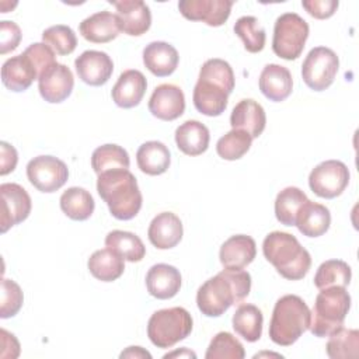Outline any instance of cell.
I'll use <instances>...</instances> for the list:
<instances>
[{"mask_svg":"<svg viewBox=\"0 0 359 359\" xmlns=\"http://www.w3.org/2000/svg\"><path fill=\"white\" fill-rule=\"evenodd\" d=\"M251 290V275L244 269H227L208 279L196 293L202 314L219 317L233 304L241 303Z\"/></svg>","mask_w":359,"mask_h":359,"instance_id":"obj_1","label":"cell"},{"mask_svg":"<svg viewBox=\"0 0 359 359\" xmlns=\"http://www.w3.org/2000/svg\"><path fill=\"white\" fill-rule=\"evenodd\" d=\"M97 191L118 220L133 219L142 208V192L129 170L118 168L102 172L97 180Z\"/></svg>","mask_w":359,"mask_h":359,"instance_id":"obj_2","label":"cell"},{"mask_svg":"<svg viewBox=\"0 0 359 359\" xmlns=\"http://www.w3.org/2000/svg\"><path fill=\"white\" fill-rule=\"evenodd\" d=\"M262 252L278 273L289 280L303 279L310 266L311 257L299 240L285 231L269 233L262 243Z\"/></svg>","mask_w":359,"mask_h":359,"instance_id":"obj_3","label":"cell"},{"mask_svg":"<svg viewBox=\"0 0 359 359\" xmlns=\"http://www.w3.org/2000/svg\"><path fill=\"white\" fill-rule=\"evenodd\" d=\"M311 311L296 294L282 296L273 307L269 323V338L280 346H290L310 327Z\"/></svg>","mask_w":359,"mask_h":359,"instance_id":"obj_4","label":"cell"},{"mask_svg":"<svg viewBox=\"0 0 359 359\" xmlns=\"http://www.w3.org/2000/svg\"><path fill=\"white\" fill-rule=\"evenodd\" d=\"M351 309V296L342 286L320 289L316 297L309 330L314 337H328L342 327Z\"/></svg>","mask_w":359,"mask_h":359,"instance_id":"obj_5","label":"cell"},{"mask_svg":"<svg viewBox=\"0 0 359 359\" xmlns=\"http://www.w3.org/2000/svg\"><path fill=\"white\" fill-rule=\"evenodd\" d=\"M192 317L184 307L161 309L151 314L147 323V337L157 348H171L185 339L192 331Z\"/></svg>","mask_w":359,"mask_h":359,"instance_id":"obj_6","label":"cell"},{"mask_svg":"<svg viewBox=\"0 0 359 359\" xmlns=\"http://www.w3.org/2000/svg\"><path fill=\"white\" fill-rule=\"evenodd\" d=\"M309 38V24L296 13L279 15L273 27L272 50L285 60L297 59Z\"/></svg>","mask_w":359,"mask_h":359,"instance_id":"obj_7","label":"cell"},{"mask_svg":"<svg viewBox=\"0 0 359 359\" xmlns=\"http://www.w3.org/2000/svg\"><path fill=\"white\" fill-rule=\"evenodd\" d=\"M339 59L337 53L325 46L313 48L302 66V77L306 86L314 91L328 88L338 73Z\"/></svg>","mask_w":359,"mask_h":359,"instance_id":"obj_8","label":"cell"},{"mask_svg":"<svg viewBox=\"0 0 359 359\" xmlns=\"http://www.w3.org/2000/svg\"><path fill=\"white\" fill-rule=\"evenodd\" d=\"M349 184V170L339 160H327L316 165L309 175L310 189L320 198L339 196Z\"/></svg>","mask_w":359,"mask_h":359,"instance_id":"obj_9","label":"cell"},{"mask_svg":"<svg viewBox=\"0 0 359 359\" xmlns=\"http://www.w3.org/2000/svg\"><path fill=\"white\" fill-rule=\"evenodd\" d=\"M27 177L38 191L50 194L56 192L66 184L69 178V168L57 157L38 156L27 164Z\"/></svg>","mask_w":359,"mask_h":359,"instance_id":"obj_10","label":"cell"},{"mask_svg":"<svg viewBox=\"0 0 359 359\" xmlns=\"http://www.w3.org/2000/svg\"><path fill=\"white\" fill-rule=\"evenodd\" d=\"M0 196H1L0 224H1V233H6L10 227L24 222L29 216L32 202L28 192L21 185L14 182L1 184Z\"/></svg>","mask_w":359,"mask_h":359,"instance_id":"obj_11","label":"cell"},{"mask_svg":"<svg viewBox=\"0 0 359 359\" xmlns=\"http://www.w3.org/2000/svg\"><path fill=\"white\" fill-rule=\"evenodd\" d=\"M231 0H181L180 13L191 21H203L210 27L223 25L230 17Z\"/></svg>","mask_w":359,"mask_h":359,"instance_id":"obj_12","label":"cell"},{"mask_svg":"<svg viewBox=\"0 0 359 359\" xmlns=\"http://www.w3.org/2000/svg\"><path fill=\"white\" fill-rule=\"evenodd\" d=\"M74 77L72 70L62 63H56L38 77V90L41 97L50 102L65 101L73 91Z\"/></svg>","mask_w":359,"mask_h":359,"instance_id":"obj_13","label":"cell"},{"mask_svg":"<svg viewBox=\"0 0 359 359\" xmlns=\"http://www.w3.org/2000/svg\"><path fill=\"white\" fill-rule=\"evenodd\" d=\"M116 8L119 29L130 36L143 35L151 25V13L149 6L142 0L109 1Z\"/></svg>","mask_w":359,"mask_h":359,"instance_id":"obj_14","label":"cell"},{"mask_svg":"<svg viewBox=\"0 0 359 359\" xmlns=\"http://www.w3.org/2000/svg\"><path fill=\"white\" fill-rule=\"evenodd\" d=\"M74 67L81 81L88 86H104L112 76L114 62L101 50H84L76 60Z\"/></svg>","mask_w":359,"mask_h":359,"instance_id":"obj_15","label":"cell"},{"mask_svg":"<svg viewBox=\"0 0 359 359\" xmlns=\"http://www.w3.org/2000/svg\"><path fill=\"white\" fill-rule=\"evenodd\" d=\"M149 111L161 121H174L185 111V97L175 84H160L154 88L149 100Z\"/></svg>","mask_w":359,"mask_h":359,"instance_id":"obj_16","label":"cell"},{"mask_svg":"<svg viewBox=\"0 0 359 359\" xmlns=\"http://www.w3.org/2000/svg\"><path fill=\"white\" fill-rule=\"evenodd\" d=\"M182 223L172 212L158 213L149 226V241L158 250H170L175 247L182 238Z\"/></svg>","mask_w":359,"mask_h":359,"instance_id":"obj_17","label":"cell"},{"mask_svg":"<svg viewBox=\"0 0 359 359\" xmlns=\"http://www.w3.org/2000/svg\"><path fill=\"white\" fill-rule=\"evenodd\" d=\"M147 88V80L139 70L130 69L121 73L118 81L112 87L111 95L114 102L121 108H133L140 104Z\"/></svg>","mask_w":359,"mask_h":359,"instance_id":"obj_18","label":"cell"},{"mask_svg":"<svg viewBox=\"0 0 359 359\" xmlns=\"http://www.w3.org/2000/svg\"><path fill=\"white\" fill-rule=\"evenodd\" d=\"M257 255V244L252 237L236 234L227 238L219 251L220 262L227 269H243L250 265Z\"/></svg>","mask_w":359,"mask_h":359,"instance_id":"obj_19","label":"cell"},{"mask_svg":"<svg viewBox=\"0 0 359 359\" xmlns=\"http://www.w3.org/2000/svg\"><path fill=\"white\" fill-rule=\"evenodd\" d=\"M181 282L180 271L168 264H156L146 275L147 292L160 300L174 297L181 289Z\"/></svg>","mask_w":359,"mask_h":359,"instance_id":"obj_20","label":"cell"},{"mask_svg":"<svg viewBox=\"0 0 359 359\" xmlns=\"http://www.w3.org/2000/svg\"><path fill=\"white\" fill-rule=\"evenodd\" d=\"M293 88V79L287 67L269 63L259 74V90L261 93L273 102L285 101Z\"/></svg>","mask_w":359,"mask_h":359,"instance_id":"obj_21","label":"cell"},{"mask_svg":"<svg viewBox=\"0 0 359 359\" xmlns=\"http://www.w3.org/2000/svg\"><path fill=\"white\" fill-rule=\"evenodd\" d=\"M230 125L233 129L247 132L252 139L261 136L266 125L262 105L254 100H241L231 111Z\"/></svg>","mask_w":359,"mask_h":359,"instance_id":"obj_22","label":"cell"},{"mask_svg":"<svg viewBox=\"0 0 359 359\" xmlns=\"http://www.w3.org/2000/svg\"><path fill=\"white\" fill-rule=\"evenodd\" d=\"M178 52L168 42L154 41L143 49V63L150 73L157 77H165L175 72L178 66Z\"/></svg>","mask_w":359,"mask_h":359,"instance_id":"obj_23","label":"cell"},{"mask_svg":"<svg viewBox=\"0 0 359 359\" xmlns=\"http://www.w3.org/2000/svg\"><path fill=\"white\" fill-rule=\"evenodd\" d=\"M81 36L93 43H107L115 39L119 34V24L116 14L107 10L91 14L80 22Z\"/></svg>","mask_w":359,"mask_h":359,"instance_id":"obj_24","label":"cell"},{"mask_svg":"<svg viewBox=\"0 0 359 359\" xmlns=\"http://www.w3.org/2000/svg\"><path fill=\"white\" fill-rule=\"evenodd\" d=\"M35 79H38L36 69L24 53L7 59L1 66V81L14 93L25 91Z\"/></svg>","mask_w":359,"mask_h":359,"instance_id":"obj_25","label":"cell"},{"mask_svg":"<svg viewBox=\"0 0 359 359\" xmlns=\"http://www.w3.org/2000/svg\"><path fill=\"white\" fill-rule=\"evenodd\" d=\"M229 93L217 84L198 79L194 87V105L198 112L206 116H219L227 107Z\"/></svg>","mask_w":359,"mask_h":359,"instance_id":"obj_26","label":"cell"},{"mask_svg":"<svg viewBox=\"0 0 359 359\" xmlns=\"http://www.w3.org/2000/svg\"><path fill=\"white\" fill-rule=\"evenodd\" d=\"M209 129L199 121H185L175 129L177 147L188 156H199L208 150Z\"/></svg>","mask_w":359,"mask_h":359,"instance_id":"obj_27","label":"cell"},{"mask_svg":"<svg viewBox=\"0 0 359 359\" xmlns=\"http://www.w3.org/2000/svg\"><path fill=\"white\" fill-rule=\"evenodd\" d=\"M331 224V213L327 206L307 201L299 210L296 224L299 231L306 237L323 236Z\"/></svg>","mask_w":359,"mask_h":359,"instance_id":"obj_28","label":"cell"},{"mask_svg":"<svg viewBox=\"0 0 359 359\" xmlns=\"http://www.w3.org/2000/svg\"><path fill=\"white\" fill-rule=\"evenodd\" d=\"M90 273L101 282L116 280L125 271V258L111 248L97 250L87 262Z\"/></svg>","mask_w":359,"mask_h":359,"instance_id":"obj_29","label":"cell"},{"mask_svg":"<svg viewBox=\"0 0 359 359\" xmlns=\"http://www.w3.org/2000/svg\"><path fill=\"white\" fill-rule=\"evenodd\" d=\"M136 163L142 172L147 175H160L170 167V150L161 142H146L136 151Z\"/></svg>","mask_w":359,"mask_h":359,"instance_id":"obj_30","label":"cell"},{"mask_svg":"<svg viewBox=\"0 0 359 359\" xmlns=\"http://www.w3.org/2000/svg\"><path fill=\"white\" fill-rule=\"evenodd\" d=\"M233 328L236 334L247 342H255L262 335V311L254 304H240L233 314Z\"/></svg>","mask_w":359,"mask_h":359,"instance_id":"obj_31","label":"cell"},{"mask_svg":"<svg viewBox=\"0 0 359 359\" xmlns=\"http://www.w3.org/2000/svg\"><path fill=\"white\" fill-rule=\"evenodd\" d=\"M95 208V202L88 191L80 187L67 188L60 196V209L72 220H87Z\"/></svg>","mask_w":359,"mask_h":359,"instance_id":"obj_32","label":"cell"},{"mask_svg":"<svg viewBox=\"0 0 359 359\" xmlns=\"http://www.w3.org/2000/svg\"><path fill=\"white\" fill-rule=\"evenodd\" d=\"M309 201L307 195L297 187H286L275 199V216L285 226H294L300 208Z\"/></svg>","mask_w":359,"mask_h":359,"instance_id":"obj_33","label":"cell"},{"mask_svg":"<svg viewBox=\"0 0 359 359\" xmlns=\"http://www.w3.org/2000/svg\"><path fill=\"white\" fill-rule=\"evenodd\" d=\"M105 245L121 254L129 262H139L146 255V247L139 236L130 231L112 230L105 237Z\"/></svg>","mask_w":359,"mask_h":359,"instance_id":"obj_34","label":"cell"},{"mask_svg":"<svg viewBox=\"0 0 359 359\" xmlns=\"http://www.w3.org/2000/svg\"><path fill=\"white\" fill-rule=\"evenodd\" d=\"M130 160L128 151L118 144H102L91 154V167L97 175L118 168L128 170Z\"/></svg>","mask_w":359,"mask_h":359,"instance_id":"obj_35","label":"cell"},{"mask_svg":"<svg viewBox=\"0 0 359 359\" xmlns=\"http://www.w3.org/2000/svg\"><path fill=\"white\" fill-rule=\"evenodd\" d=\"M327 355L331 359H348L359 356V331L339 327L328 335Z\"/></svg>","mask_w":359,"mask_h":359,"instance_id":"obj_36","label":"cell"},{"mask_svg":"<svg viewBox=\"0 0 359 359\" xmlns=\"http://www.w3.org/2000/svg\"><path fill=\"white\" fill-rule=\"evenodd\" d=\"M351 278L352 271L345 261L328 259L318 266L314 275V286L317 289H325L331 286L346 287L351 282Z\"/></svg>","mask_w":359,"mask_h":359,"instance_id":"obj_37","label":"cell"},{"mask_svg":"<svg viewBox=\"0 0 359 359\" xmlns=\"http://www.w3.org/2000/svg\"><path fill=\"white\" fill-rule=\"evenodd\" d=\"M234 32L244 43L245 50L250 53H258L264 49L266 35L265 29L259 25V21L252 15H243L234 24Z\"/></svg>","mask_w":359,"mask_h":359,"instance_id":"obj_38","label":"cell"},{"mask_svg":"<svg viewBox=\"0 0 359 359\" xmlns=\"http://www.w3.org/2000/svg\"><path fill=\"white\" fill-rule=\"evenodd\" d=\"M252 137L238 129H231L224 136H222L216 143V151L217 154L229 161L241 158L251 147Z\"/></svg>","mask_w":359,"mask_h":359,"instance_id":"obj_39","label":"cell"},{"mask_svg":"<svg viewBox=\"0 0 359 359\" xmlns=\"http://www.w3.org/2000/svg\"><path fill=\"white\" fill-rule=\"evenodd\" d=\"M245 356V351L243 344L230 332L222 331L217 332L205 353L206 359H243Z\"/></svg>","mask_w":359,"mask_h":359,"instance_id":"obj_40","label":"cell"},{"mask_svg":"<svg viewBox=\"0 0 359 359\" xmlns=\"http://www.w3.org/2000/svg\"><path fill=\"white\" fill-rule=\"evenodd\" d=\"M42 41L46 43L56 55L66 56L70 55L77 46V38L74 31L67 25H52L42 32Z\"/></svg>","mask_w":359,"mask_h":359,"instance_id":"obj_41","label":"cell"},{"mask_svg":"<svg viewBox=\"0 0 359 359\" xmlns=\"http://www.w3.org/2000/svg\"><path fill=\"white\" fill-rule=\"evenodd\" d=\"M199 79L208 80L213 84L220 86L229 94L233 91L234 83H236L231 66L226 60L217 59V57L209 59L202 65L199 70Z\"/></svg>","mask_w":359,"mask_h":359,"instance_id":"obj_42","label":"cell"},{"mask_svg":"<svg viewBox=\"0 0 359 359\" xmlns=\"http://www.w3.org/2000/svg\"><path fill=\"white\" fill-rule=\"evenodd\" d=\"M24 302V294L18 283L11 279L3 278L1 280V300H0V317H14Z\"/></svg>","mask_w":359,"mask_h":359,"instance_id":"obj_43","label":"cell"},{"mask_svg":"<svg viewBox=\"0 0 359 359\" xmlns=\"http://www.w3.org/2000/svg\"><path fill=\"white\" fill-rule=\"evenodd\" d=\"M34 65V67L36 69L38 77L46 72L49 67H52L53 65H56V57H55V52L43 42H35L31 43L24 52H22Z\"/></svg>","mask_w":359,"mask_h":359,"instance_id":"obj_44","label":"cell"},{"mask_svg":"<svg viewBox=\"0 0 359 359\" xmlns=\"http://www.w3.org/2000/svg\"><path fill=\"white\" fill-rule=\"evenodd\" d=\"M21 41V29L14 21L0 22V53L6 55L14 50Z\"/></svg>","mask_w":359,"mask_h":359,"instance_id":"obj_45","label":"cell"},{"mask_svg":"<svg viewBox=\"0 0 359 359\" xmlns=\"http://www.w3.org/2000/svg\"><path fill=\"white\" fill-rule=\"evenodd\" d=\"M337 0H304L302 1L303 8L317 20H325L334 15L338 8Z\"/></svg>","mask_w":359,"mask_h":359,"instance_id":"obj_46","label":"cell"},{"mask_svg":"<svg viewBox=\"0 0 359 359\" xmlns=\"http://www.w3.org/2000/svg\"><path fill=\"white\" fill-rule=\"evenodd\" d=\"M0 175H7L8 172L14 171L17 161H18V154L17 150L8 144L7 142L0 143Z\"/></svg>","mask_w":359,"mask_h":359,"instance_id":"obj_47","label":"cell"},{"mask_svg":"<svg viewBox=\"0 0 359 359\" xmlns=\"http://www.w3.org/2000/svg\"><path fill=\"white\" fill-rule=\"evenodd\" d=\"M121 358H147L151 359V355L144 351L142 346H129L126 351H123L121 353Z\"/></svg>","mask_w":359,"mask_h":359,"instance_id":"obj_48","label":"cell"},{"mask_svg":"<svg viewBox=\"0 0 359 359\" xmlns=\"http://www.w3.org/2000/svg\"><path fill=\"white\" fill-rule=\"evenodd\" d=\"M175 356H188V358H196V355L194 353V352H191V351H188L187 348H182L181 351H174V352H171V353H167V355H164V359H168V358H175Z\"/></svg>","mask_w":359,"mask_h":359,"instance_id":"obj_49","label":"cell"}]
</instances>
